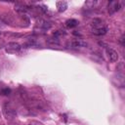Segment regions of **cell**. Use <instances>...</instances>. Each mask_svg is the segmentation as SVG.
Instances as JSON below:
<instances>
[{
	"label": "cell",
	"mask_w": 125,
	"mask_h": 125,
	"mask_svg": "<svg viewBox=\"0 0 125 125\" xmlns=\"http://www.w3.org/2000/svg\"><path fill=\"white\" fill-rule=\"evenodd\" d=\"M69 45L72 46V47H75V48H81V47L84 48V47H87L88 46V43L85 42V41H83V40L77 39V40H74V41L70 42Z\"/></svg>",
	"instance_id": "cell-6"
},
{
	"label": "cell",
	"mask_w": 125,
	"mask_h": 125,
	"mask_svg": "<svg viewBox=\"0 0 125 125\" xmlns=\"http://www.w3.org/2000/svg\"><path fill=\"white\" fill-rule=\"evenodd\" d=\"M3 113L7 119H13L16 116V109H14V107H12L10 104H6L3 106Z\"/></svg>",
	"instance_id": "cell-2"
},
{
	"label": "cell",
	"mask_w": 125,
	"mask_h": 125,
	"mask_svg": "<svg viewBox=\"0 0 125 125\" xmlns=\"http://www.w3.org/2000/svg\"><path fill=\"white\" fill-rule=\"evenodd\" d=\"M92 32L96 35H104L107 32V27L101 20L96 19L92 22Z\"/></svg>",
	"instance_id": "cell-1"
},
{
	"label": "cell",
	"mask_w": 125,
	"mask_h": 125,
	"mask_svg": "<svg viewBox=\"0 0 125 125\" xmlns=\"http://www.w3.org/2000/svg\"><path fill=\"white\" fill-rule=\"evenodd\" d=\"M105 52H106V55H107V58L110 62H117L118 60V54L116 51H114L113 49L111 48H106L105 49Z\"/></svg>",
	"instance_id": "cell-4"
},
{
	"label": "cell",
	"mask_w": 125,
	"mask_h": 125,
	"mask_svg": "<svg viewBox=\"0 0 125 125\" xmlns=\"http://www.w3.org/2000/svg\"><path fill=\"white\" fill-rule=\"evenodd\" d=\"M56 7H57L58 12L62 13V12H64V11L66 10V8H67V3H66L65 1H58V2L56 3Z\"/></svg>",
	"instance_id": "cell-7"
},
{
	"label": "cell",
	"mask_w": 125,
	"mask_h": 125,
	"mask_svg": "<svg viewBox=\"0 0 125 125\" xmlns=\"http://www.w3.org/2000/svg\"><path fill=\"white\" fill-rule=\"evenodd\" d=\"M78 23H79V21L75 19H70V20H67L65 21V24L67 27H75L78 25Z\"/></svg>",
	"instance_id": "cell-8"
},
{
	"label": "cell",
	"mask_w": 125,
	"mask_h": 125,
	"mask_svg": "<svg viewBox=\"0 0 125 125\" xmlns=\"http://www.w3.org/2000/svg\"><path fill=\"white\" fill-rule=\"evenodd\" d=\"M2 93H3L4 95H9V94L11 93V90H10L9 88H6V89H3V90H2Z\"/></svg>",
	"instance_id": "cell-9"
},
{
	"label": "cell",
	"mask_w": 125,
	"mask_h": 125,
	"mask_svg": "<svg viewBox=\"0 0 125 125\" xmlns=\"http://www.w3.org/2000/svg\"><path fill=\"white\" fill-rule=\"evenodd\" d=\"M20 49H21V45L18 42H10L5 47L6 53H9V54H15V53L19 52Z\"/></svg>",
	"instance_id": "cell-3"
},
{
	"label": "cell",
	"mask_w": 125,
	"mask_h": 125,
	"mask_svg": "<svg viewBox=\"0 0 125 125\" xmlns=\"http://www.w3.org/2000/svg\"><path fill=\"white\" fill-rule=\"evenodd\" d=\"M108 12L109 14H114L115 12H117L120 9V4L118 1H110L108 3Z\"/></svg>",
	"instance_id": "cell-5"
}]
</instances>
